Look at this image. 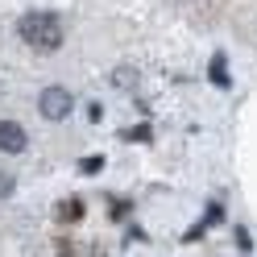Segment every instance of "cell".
<instances>
[{
	"label": "cell",
	"mask_w": 257,
	"mask_h": 257,
	"mask_svg": "<svg viewBox=\"0 0 257 257\" xmlns=\"http://www.w3.org/2000/svg\"><path fill=\"white\" fill-rule=\"evenodd\" d=\"M17 29H21L25 46H34V50H42V54H50V50L62 46V21L54 17V13H25Z\"/></svg>",
	"instance_id": "1"
},
{
	"label": "cell",
	"mask_w": 257,
	"mask_h": 257,
	"mask_svg": "<svg viewBox=\"0 0 257 257\" xmlns=\"http://www.w3.org/2000/svg\"><path fill=\"white\" fill-rule=\"evenodd\" d=\"M71 91L67 87H46L42 91V100H38V108H42V116L46 120H62V116H71Z\"/></svg>",
	"instance_id": "2"
},
{
	"label": "cell",
	"mask_w": 257,
	"mask_h": 257,
	"mask_svg": "<svg viewBox=\"0 0 257 257\" xmlns=\"http://www.w3.org/2000/svg\"><path fill=\"white\" fill-rule=\"evenodd\" d=\"M25 146H29L25 128L17 120H0V150L5 154H25Z\"/></svg>",
	"instance_id": "3"
},
{
	"label": "cell",
	"mask_w": 257,
	"mask_h": 257,
	"mask_svg": "<svg viewBox=\"0 0 257 257\" xmlns=\"http://www.w3.org/2000/svg\"><path fill=\"white\" fill-rule=\"evenodd\" d=\"M54 216H58L62 224H75L79 216H83V203H79V199H62V203L54 207Z\"/></svg>",
	"instance_id": "4"
},
{
	"label": "cell",
	"mask_w": 257,
	"mask_h": 257,
	"mask_svg": "<svg viewBox=\"0 0 257 257\" xmlns=\"http://www.w3.org/2000/svg\"><path fill=\"white\" fill-rule=\"evenodd\" d=\"M224 67H228L224 54H216V58H212V83H216V87H228V71H224Z\"/></svg>",
	"instance_id": "5"
},
{
	"label": "cell",
	"mask_w": 257,
	"mask_h": 257,
	"mask_svg": "<svg viewBox=\"0 0 257 257\" xmlns=\"http://www.w3.org/2000/svg\"><path fill=\"white\" fill-rule=\"evenodd\" d=\"M100 166H104V158H83V162H79V170H83V174H95Z\"/></svg>",
	"instance_id": "6"
},
{
	"label": "cell",
	"mask_w": 257,
	"mask_h": 257,
	"mask_svg": "<svg viewBox=\"0 0 257 257\" xmlns=\"http://www.w3.org/2000/svg\"><path fill=\"white\" fill-rule=\"evenodd\" d=\"M9 191H13V179H9V174H0V195H9Z\"/></svg>",
	"instance_id": "7"
}]
</instances>
